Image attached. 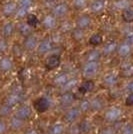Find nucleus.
Here are the masks:
<instances>
[{"label":"nucleus","instance_id":"f257e3e1","mask_svg":"<svg viewBox=\"0 0 133 134\" xmlns=\"http://www.w3.org/2000/svg\"><path fill=\"white\" fill-rule=\"evenodd\" d=\"M18 8V4L14 1H8L1 6V14L6 18L14 16Z\"/></svg>","mask_w":133,"mask_h":134},{"label":"nucleus","instance_id":"f03ea898","mask_svg":"<svg viewBox=\"0 0 133 134\" xmlns=\"http://www.w3.org/2000/svg\"><path fill=\"white\" fill-rule=\"evenodd\" d=\"M99 65L97 61H88L83 67V75L84 77H93L98 72Z\"/></svg>","mask_w":133,"mask_h":134},{"label":"nucleus","instance_id":"7ed1b4c3","mask_svg":"<svg viewBox=\"0 0 133 134\" xmlns=\"http://www.w3.org/2000/svg\"><path fill=\"white\" fill-rule=\"evenodd\" d=\"M50 101L47 97H40L34 101V108L38 112H45L49 109Z\"/></svg>","mask_w":133,"mask_h":134},{"label":"nucleus","instance_id":"20e7f679","mask_svg":"<svg viewBox=\"0 0 133 134\" xmlns=\"http://www.w3.org/2000/svg\"><path fill=\"white\" fill-rule=\"evenodd\" d=\"M60 62H61L60 56L58 55V54H52V55H50L46 59L45 66H46L47 69L52 70V69H55V68H57V67L59 66L60 65Z\"/></svg>","mask_w":133,"mask_h":134},{"label":"nucleus","instance_id":"39448f33","mask_svg":"<svg viewBox=\"0 0 133 134\" xmlns=\"http://www.w3.org/2000/svg\"><path fill=\"white\" fill-rule=\"evenodd\" d=\"M14 32H15V25L13 22H10V21L5 22L1 27V34H2V37L4 38L11 37Z\"/></svg>","mask_w":133,"mask_h":134},{"label":"nucleus","instance_id":"423d86ee","mask_svg":"<svg viewBox=\"0 0 133 134\" xmlns=\"http://www.w3.org/2000/svg\"><path fill=\"white\" fill-rule=\"evenodd\" d=\"M68 5L65 3H59L53 7V15L56 18H62L68 13Z\"/></svg>","mask_w":133,"mask_h":134},{"label":"nucleus","instance_id":"0eeeda50","mask_svg":"<svg viewBox=\"0 0 133 134\" xmlns=\"http://www.w3.org/2000/svg\"><path fill=\"white\" fill-rule=\"evenodd\" d=\"M121 116V110L117 107H112L105 113V118L108 121H116Z\"/></svg>","mask_w":133,"mask_h":134},{"label":"nucleus","instance_id":"6e6552de","mask_svg":"<svg viewBox=\"0 0 133 134\" xmlns=\"http://www.w3.org/2000/svg\"><path fill=\"white\" fill-rule=\"evenodd\" d=\"M37 46H38V40L35 36L29 35L27 37H25V40H24V48L25 49L31 51L34 50Z\"/></svg>","mask_w":133,"mask_h":134},{"label":"nucleus","instance_id":"1a4fd4ad","mask_svg":"<svg viewBox=\"0 0 133 134\" xmlns=\"http://www.w3.org/2000/svg\"><path fill=\"white\" fill-rule=\"evenodd\" d=\"M42 24L45 28L47 29H52V28H55L57 25V19L53 14H49V15H46L42 20Z\"/></svg>","mask_w":133,"mask_h":134},{"label":"nucleus","instance_id":"9d476101","mask_svg":"<svg viewBox=\"0 0 133 134\" xmlns=\"http://www.w3.org/2000/svg\"><path fill=\"white\" fill-rule=\"evenodd\" d=\"M52 49V42L49 39L42 40L37 46V50L40 54H45Z\"/></svg>","mask_w":133,"mask_h":134},{"label":"nucleus","instance_id":"9b49d317","mask_svg":"<svg viewBox=\"0 0 133 134\" xmlns=\"http://www.w3.org/2000/svg\"><path fill=\"white\" fill-rule=\"evenodd\" d=\"M90 24H91V18L88 15H81L76 20V25L80 29H86L90 26Z\"/></svg>","mask_w":133,"mask_h":134},{"label":"nucleus","instance_id":"f8f14e48","mask_svg":"<svg viewBox=\"0 0 133 134\" xmlns=\"http://www.w3.org/2000/svg\"><path fill=\"white\" fill-rule=\"evenodd\" d=\"M80 115V109L78 108H71L65 113V120L68 122H73L75 121Z\"/></svg>","mask_w":133,"mask_h":134},{"label":"nucleus","instance_id":"ddd939ff","mask_svg":"<svg viewBox=\"0 0 133 134\" xmlns=\"http://www.w3.org/2000/svg\"><path fill=\"white\" fill-rule=\"evenodd\" d=\"M13 67V62L9 57H3L0 59V70L3 72L10 71Z\"/></svg>","mask_w":133,"mask_h":134},{"label":"nucleus","instance_id":"4468645a","mask_svg":"<svg viewBox=\"0 0 133 134\" xmlns=\"http://www.w3.org/2000/svg\"><path fill=\"white\" fill-rule=\"evenodd\" d=\"M31 115V109L28 106H23L21 108H19L17 112L15 113V116L18 117L21 120H25V119H28Z\"/></svg>","mask_w":133,"mask_h":134},{"label":"nucleus","instance_id":"2eb2a0df","mask_svg":"<svg viewBox=\"0 0 133 134\" xmlns=\"http://www.w3.org/2000/svg\"><path fill=\"white\" fill-rule=\"evenodd\" d=\"M117 52L121 57H126L131 52V46L130 44H128L127 42H124L117 47Z\"/></svg>","mask_w":133,"mask_h":134},{"label":"nucleus","instance_id":"dca6fc26","mask_svg":"<svg viewBox=\"0 0 133 134\" xmlns=\"http://www.w3.org/2000/svg\"><path fill=\"white\" fill-rule=\"evenodd\" d=\"M105 7V2L104 0H93V2L90 5V9L91 11L94 13H98L101 12Z\"/></svg>","mask_w":133,"mask_h":134},{"label":"nucleus","instance_id":"f3484780","mask_svg":"<svg viewBox=\"0 0 133 134\" xmlns=\"http://www.w3.org/2000/svg\"><path fill=\"white\" fill-rule=\"evenodd\" d=\"M122 19L127 23L133 22V7L128 6L127 8L122 10Z\"/></svg>","mask_w":133,"mask_h":134},{"label":"nucleus","instance_id":"a211bd4d","mask_svg":"<svg viewBox=\"0 0 133 134\" xmlns=\"http://www.w3.org/2000/svg\"><path fill=\"white\" fill-rule=\"evenodd\" d=\"M32 28L27 22L26 23H21L19 26H18V31H19V33L23 35V36H25V37H27L29 35H31V32H32Z\"/></svg>","mask_w":133,"mask_h":134},{"label":"nucleus","instance_id":"6ab92c4d","mask_svg":"<svg viewBox=\"0 0 133 134\" xmlns=\"http://www.w3.org/2000/svg\"><path fill=\"white\" fill-rule=\"evenodd\" d=\"M20 100H21V97H20V95L18 94V93H12V94H10L7 97V99H6V105L12 107L14 106V105H16Z\"/></svg>","mask_w":133,"mask_h":134},{"label":"nucleus","instance_id":"aec40b11","mask_svg":"<svg viewBox=\"0 0 133 134\" xmlns=\"http://www.w3.org/2000/svg\"><path fill=\"white\" fill-rule=\"evenodd\" d=\"M93 88H94V82L91 80H88V81H85L83 84H81V86L79 87V92L82 94H85L87 92H90Z\"/></svg>","mask_w":133,"mask_h":134},{"label":"nucleus","instance_id":"412c9836","mask_svg":"<svg viewBox=\"0 0 133 134\" xmlns=\"http://www.w3.org/2000/svg\"><path fill=\"white\" fill-rule=\"evenodd\" d=\"M74 100V96H73L72 93H70V92H66V93H64V94L62 95L60 97V103L62 105H69V104H71Z\"/></svg>","mask_w":133,"mask_h":134},{"label":"nucleus","instance_id":"4be33fe9","mask_svg":"<svg viewBox=\"0 0 133 134\" xmlns=\"http://www.w3.org/2000/svg\"><path fill=\"white\" fill-rule=\"evenodd\" d=\"M117 81H118V78H117L116 75L113 74V73H109L104 77V83L107 86H114L117 83Z\"/></svg>","mask_w":133,"mask_h":134},{"label":"nucleus","instance_id":"5701e85b","mask_svg":"<svg viewBox=\"0 0 133 134\" xmlns=\"http://www.w3.org/2000/svg\"><path fill=\"white\" fill-rule=\"evenodd\" d=\"M116 49H117L116 42L111 41V42H108V43L103 47V53L106 54V55H109L111 53H113Z\"/></svg>","mask_w":133,"mask_h":134},{"label":"nucleus","instance_id":"b1692460","mask_svg":"<svg viewBox=\"0 0 133 134\" xmlns=\"http://www.w3.org/2000/svg\"><path fill=\"white\" fill-rule=\"evenodd\" d=\"M68 80H69V78H68L67 74H65V73H60V74H58L55 77L54 83H55L56 85H59V86H63Z\"/></svg>","mask_w":133,"mask_h":134},{"label":"nucleus","instance_id":"393cba45","mask_svg":"<svg viewBox=\"0 0 133 134\" xmlns=\"http://www.w3.org/2000/svg\"><path fill=\"white\" fill-rule=\"evenodd\" d=\"M121 72L124 76L129 77L133 74V65L130 63H126L121 67Z\"/></svg>","mask_w":133,"mask_h":134},{"label":"nucleus","instance_id":"a878e982","mask_svg":"<svg viewBox=\"0 0 133 134\" xmlns=\"http://www.w3.org/2000/svg\"><path fill=\"white\" fill-rule=\"evenodd\" d=\"M23 125V120L21 119H19L18 117H13L11 119V121H10V126H11L12 129H14V130H17V129H20L22 127Z\"/></svg>","mask_w":133,"mask_h":134},{"label":"nucleus","instance_id":"bb28decb","mask_svg":"<svg viewBox=\"0 0 133 134\" xmlns=\"http://www.w3.org/2000/svg\"><path fill=\"white\" fill-rule=\"evenodd\" d=\"M101 42H102V36L100 34H93L89 38V43L93 46H97V45L101 44Z\"/></svg>","mask_w":133,"mask_h":134},{"label":"nucleus","instance_id":"cd10ccee","mask_svg":"<svg viewBox=\"0 0 133 134\" xmlns=\"http://www.w3.org/2000/svg\"><path fill=\"white\" fill-rule=\"evenodd\" d=\"M64 131V127L61 124H55L51 126L49 129V134H62Z\"/></svg>","mask_w":133,"mask_h":134},{"label":"nucleus","instance_id":"c85d7f7f","mask_svg":"<svg viewBox=\"0 0 133 134\" xmlns=\"http://www.w3.org/2000/svg\"><path fill=\"white\" fill-rule=\"evenodd\" d=\"M27 23L31 26V27H35L38 24V18L35 14L29 13L27 15Z\"/></svg>","mask_w":133,"mask_h":134},{"label":"nucleus","instance_id":"c756f323","mask_svg":"<svg viewBox=\"0 0 133 134\" xmlns=\"http://www.w3.org/2000/svg\"><path fill=\"white\" fill-rule=\"evenodd\" d=\"M72 37L75 40H77V41L82 40L83 39V37H84L83 29H80V28L74 29V30H73V32H72Z\"/></svg>","mask_w":133,"mask_h":134},{"label":"nucleus","instance_id":"7c9ffc66","mask_svg":"<svg viewBox=\"0 0 133 134\" xmlns=\"http://www.w3.org/2000/svg\"><path fill=\"white\" fill-rule=\"evenodd\" d=\"M102 106H103V103L98 98H95L92 101H90V108H92L94 110H99L102 108Z\"/></svg>","mask_w":133,"mask_h":134},{"label":"nucleus","instance_id":"2f4dec72","mask_svg":"<svg viewBox=\"0 0 133 134\" xmlns=\"http://www.w3.org/2000/svg\"><path fill=\"white\" fill-rule=\"evenodd\" d=\"M114 6L116 7L117 9H125V8H127L128 6H130L129 4V1L128 0H117L116 2L114 3Z\"/></svg>","mask_w":133,"mask_h":134},{"label":"nucleus","instance_id":"473e14b6","mask_svg":"<svg viewBox=\"0 0 133 134\" xmlns=\"http://www.w3.org/2000/svg\"><path fill=\"white\" fill-rule=\"evenodd\" d=\"M34 0H18V7H22L25 9H29L31 6L33 5Z\"/></svg>","mask_w":133,"mask_h":134},{"label":"nucleus","instance_id":"72a5a7b5","mask_svg":"<svg viewBox=\"0 0 133 134\" xmlns=\"http://www.w3.org/2000/svg\"><path fill=\"white\" fill-rule=\"evenodd\" d=\"M100 57V52L98 50H92L89 52L87 59L88 61H97Z\"/></svg>","mask_w":133,"mask_h":134},{"label":"nucleus","instance_id":"f704fd0d","mask_svg":"<svg viewBox=\"0 0 133 134\" xmlns=\"http://www.w3.org/2000/svg\"><path fill=\"white\" fill-rule=\"evenodd\" d=\"M79 128H80V131L81 132H88L89 130L91 129V124L90 122H88L87 120H84L81 122V124L79 125Z\"/></svg>","mask_w":133,"mask_h":134},{"label":"nucleus","instance_id":"c9c22d12","mask_svg":"<svg viewBox=\"0 0 133 134\" xmlns=\"http://www.w3.org/2000/svg\"><path fill=\"white\" fill-rule=\"evenodd\" d=\"M27 13H28L27 9L22 8V7H18V8H17V11L14 16H16L17 18H23V17H25L26 15H27Z\"/></svg>","mask_w":133,"mask_h":134},{"label":"nucleus","instance_id":"e433bc0d","mask_svg":"<svg viewBox=\"0 0 133 134\" xmlns=\"http://www.w3.org/2000/svg\"><path fill=\"white\" fill-rule=\"evenodd\" d=\"M8 49V43L6 41V38L2 37L0 38V53H4Z\"/></svg>","mask_w":133,"mask_h":134},{"label":"nucleus","instance_id":"4c0bfd02","mask_svg":"<svg viewBox=\"0 0 133 134\" xmlns=\"http://www.w3.org/2000/svg\"><path fill=\"white\" fill-rule=\"evenodd\" d=\"M73 6L76 9H82L86 6V0H73Z\"/></svg>","mask_w":133,"mask_h":134},{"label":"nucleus","instance_id":"58836bf2","mask_svg":"<svg viewBox=\"0 0 133 134\" xmlns=\"http://www.w3.org/2000/svg\"><path fill=\"white\" fill-rule=\"evenodd\" d=\"M11 112V107L8 106V105H4L0 108V115L1 116H7L9 115Z\"/></svg>","mask_w":133,"mask_h":134},{"label":"nucleus","instance_id":"ea45409f","mask_svg":"<svg viewBox=\"0 0 133 134\" xmlns=\"http://www.w3.org/2000/svg\"><path fill=\"white\" fill-rule=\"evenodd\" d=\"M76 83H77V80H76V79H71V80H68L66 83L63 85V87L67 90L71 89V88H73V87L76 85Z\"/></svg>","mask_w":133,"mask_h":134},{"label":"nucleus","instance_id":"a19ab883","mask_svg":"<svg viewBox=\"0 0 133 134\" xmlns=\"http://www.w3.org/2000/svg\"><path fill=\"white\" fill-rule=\"evenodd\" d=\"M80 109L83 111H87L90 109V101L88 100H83L80 103Z\"/></svg>","mask_w":133,"mask_h":134},{"label":"nucleus","instance_id":"79ce46f5","mask_svg":"<svg viewBox=\"0 0 133 134\" xmlns=\"http://www.w3.org/2000/svg\"><path fill=\"white\" fill-rule=\"evenodd\" d=\"M122 134H133V127L131 125H125L121 130Z\"/></svg>","mask_w":133,"mask_h":134},{"label":"nucleus","instance_id":"37998d69","mask_svg":"<svg viewBox=\"0 0 133 134\" xmlns=\"http://www.w3.org/2000/svg\"><path fill=\"white\" fill-rule=\"evenodd\" d=\"M125 104L127 106H133V92H130V94L128 95L125 99Z\"/></svg>","mask_w":133,"mask_h":134},{"label":"nucleus","instance_id":"c03bdc74","mask_svg":"<svg viewBox=\"0 0 133 134\" xmlns=\"http://www.w3.org/2000/svg\"><path fill=\"white\" fill-rule=\"evenodd\" d=\"M100 134H115V130L112 127H105L101 130Z\"/></svg>","mask_w":133,"mask_h":134},{"label":"nucleus","instance_id":"a18cd8bd","mask_svg":"<svg viewBox=\"0 0 133 134\" xmlns=\"http://www.w3.org/2000/svg\"><path fill=\"white\" fill-rule=\"evenodd\" d=\"M7 130V126L4 121H0V134H5Z\"/></svg>","mask_w":133,"mask_h":134},{"label":"nucleus","instance_id":"49530a36","mask_svg":"<svg viewBox=\"0 0 133 134\" xmlns=\"http://www.w3.org/2000/svg\"><path fill=\"white\" fill-rule=\"evenodd\" d=\"M80 132H81L80 128H79V126H77V125H74L70 129V134H79Z\"/></svg>","mask_w":133,"mask_h":134},{"label":"nucleus","instance_id":"de8ad7c7","mask_svg":"<svg viewBox=\"0 0 133 134\" xmlns=\"http://www.w3.org/2000/svg\"><path fill=\"white\" fill-rule=\"evenodd\" d=\"M126 42L128 44H133V33H130L126 37Z\"/></svg>","mask_w":133,"mask_h":134},{"label":"nucleus","instance_id":"09e8293b","mask_svg":"<svg viewBox=\"0 0 133 134\" xmlns=\"http://www.w3.org/2000/svg\"><path fill=\"white\" fill-rule=\"evenodd\" d=\"M127 88H128V90H129L130 92H133V81L128 84Z\"/></svg>","mask_w":133,"mask_h":134},{"label":"nucleus","instance_id":"8fccbe9b","mask_svg":"<svg viewBox=\"0 0 133 134\" xmlns=\"http://www.w3.org/2000/svg\"><path fill=\"white\" fill-rule=\"evenodd\" d=\"M26 134H38V133H37V131H36V130H29Z\"/></svg>","mask_w":133,"mask_h":134}]
</instances>
